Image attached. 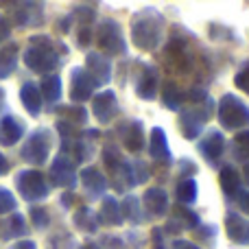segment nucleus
I'll list each match as a JSON object with an SVG mask.
<instances>
[{
    "label": "nucleus",
    "instance_id": "f257e3e1",
    "mask_svg": "<svg viewBox=\"0 0 249 249\" xmlns=\"http://www.w3.org/2000/svg\"><path fill=\"white\" fill-rule=\"evenodd\" d=\"M164 20L162 13L155 9H142L131 18V42L140 51H155L164 37Z\"/></svg>",
    "mask_w": 249,
    "mask_h": 249
},
{
    "label": "nucleus",
    "instance_id": "f03ea898",
    "mask_svg": "<svg viewBox=\"0 0 249 249\" xmlns=\"http://www.w3.org/2000/svg\"><path fill=\"white\" fill-rule=\"evenodd\" d=\"M31 46L24 53V64L29 70L37 74H51L53 70L59 66V53H57V44L53 42L48 35H33L29 39Z\"/></svg>",
    "mask_w": 249,
    "mask_h": 249
},
{
    "label": "nucleus",
    "instance_id": "7ed1b4c3",
    "mask_svg": "<svg viewBox=\"0 0 249 249\" xmlns=\"http://www.w3.org/2000/svg\"><path fill=\"white\" fill-rule=\"evenodd\" d=\"M216 116L223 129L230 131H236V129H245L249 127V105L245 101H241L234 94H225L219 101V109H216Z\"/></svg>",
    "mask_w": 249,
    "mask_h": 249
},
{
    "label": "nucleus",
    "instance_id": "20e7f679",
    "mask_svg": "<svg viewBox=\"0 0 249 249\" xmlns=\"http://www.w3.org/2000/svg\"><path fill=\"white\" fill-rule=\"evenodd\" d=\"M96 46L101 48L105 57L107 55H124L127 46H124V37H123V29L116 20L112 18H105L96 24V31L92 33Z\"/></svg>",
    "mask_w": 249,
    "mask_h": 249
},
{
    "label": "nucleus",
    "instance_id": "39448f33",
    "mask_svg": "<svg viewBox=\"0 0 249 249\" xmlns=\"http://www.w3.org/2000/svg\"><path fill=\"white\" fill-rule=\"evenodd\" d=\"M16 186H18V193L22 195V199H26L31 203L44 201L48 197V193H51V186H48L44 173L35 171V168H26V171L18 173Z\"/></svg>",
    "mask_w": 249,
    "mask_h": 249
},
{
    "label": "nucleus",
    "instance_id": "423d86ee",
    "mask_svg": "<svg viewBox=\"0 0 249 249\" xmlns=\"http://www.w3.org/2000/svg\"><path fill=\"white\" fill-rule=\"evenodd\" d=\"M51 131L48 129H35L29 138H26L24 146H22L20 155L24 162H29L31 166H44V162L48 160V153H51Z\"/></svg>",
    "mask_w": 249,
    "mask_h": 249
},
{
    "label": "nucleus",
    "instance_id": "0eeeda50",
    "mask_svg": "<svg viewBox=\"0 0 249 249\" xmlns=\"http://www.w3.org/2000/svg\"><path fill=\"white\" fill-rule=\"evenodd\" d=\"M208 112L201 109V105H193V107L181 109L179 114V131L186 140H197L203 131V124L208 121Z\"/></svg>",
    "mask_w": 249,
    "mask_h": 249
},
{
    "label": "nucleus",
    "instance_id": "6e6552de",
    "mask_svg": "<svg viewBox=\"0 0 249 249\" xmlns=\"http://www.w3.org/2000/svg\"><path fill=\"white\" fill-rule=\"evenodd\" d=\"M51 184L57 186V188H74V184H77V171H74V162L68 155L59 153L53 160Z\"/></svg>",
    "mask_w": 249,
    "mask_h": 249
},
{
    "label": "nucleus",
    "instance_id": "1a4fd4ad",
    "mask_svg": "<svg viewBox=\"0 0 249 249\" xmlns=\"http://www.w3.org/2000/svg\"><path fill=\"white\" fill-rule=\"evenodd\" d=\"M94 88L96 83L86 72V68H72V72H70V99H72L74 105H81L88 99H92Z\"/></svg>",
    "mask_w": 249,
    "mask_h": 249
},
{
    "label": "nucleus",
    "instance_id": "9d476101",
    "mask_svg": "<svg viewBox=\"0 0 249 249\" xmlns=\"http://www.w3.org/2000/svg\"><path fill=\"white\" fill-rule=\"evenodd\" d=\"M13 24L26 29V26H39L44 22V11L39 2H11Z\"/></svg>",
    "mask_w": 249,
    "mask_h": 249
},
{
    "label": "nucleus",
    "instance_id": "9b49d317",
    "mask_svg": "<svg viewBox=\"0 0 249 249\" xmlns=\"http://www.w3.org/2000/svg\"><path fill=\"white\" fill-rule=\"evenodd\" d=\"M166 59L173 68H177L179 72H188L193 68V53H190L188 44L181 37H173L166 46Z\"/></svg>",
    "mask_w": 249,
    "mask_h": 249
},
{
    "label": "nucleus",
    "instance_id": "f8f14e48",
    "mask_svg": "<svg viewBox=\"0 0 249 249\" xmlns=\"http://www.w3.org/2000/svg\"><path fill=\"white\" fill-rule=\"evenodd\" d=\"M116 109H118V101L114 90H105L101 94L92 96V112H94L96 121L101 124L112 123V118L116 116Z\"/></svg>",
    "mask_w": 249,
    "mask_h": 249
},
{
    "label": "nucleus",
    "instance_id": "ddd939ff",
    "mask_svg": "<svg viewBox=\"0 0 249 249\" xmlns=\"http://www.w3.org/2000/svg\"><path fill=\"white\" fill-rule=\"evenodd\" d=\"M86 72L92 77L96 86H105L112 79V64L103 53H88L86 57Z\"/></svg>",
    "mask_w": 249,
    "mask_h": 249
},
{
    "label": "nucleus",
    "instance_id": "4468645a",
    "mask_svg": "<svg viewBox=\"0 0 249 249\" xmlns=\"http://www.w3.org/2000/svg\"><path fill=\"white\" fill-rule=\"evenodd\" d=\"M199 151H201V155L210 164H216V162H219V158L223 155V151H225V138H223V133H221L219 129H212V131H208L206 136L199 140Z\"/></svg>",
    "mask_w": 249,
    "mask_h": 249
},
{
    "label": "nucleus",
    "instance_id": "2eb2a0df",
    "mask_svg": "<svg viewBox=\"0 0 249 249\" xmlns=\"http://www.w3.org/2000/svg\"><path fill=\"white\" fill-rule=\"evenodd\" d=\"M149 153L155 162L160 164H171V149H168L166 133L162 127H153L149 131Z\"/></svg>",
    "mask_w": 249,
    "mask_h": 249
},
{
    "label": "nucleus",
    "instance_id": "dca6fc26",
    "mask_svg": "<svg viewBox=\"0 0 249 249\" xmlns=\"http://www.w3.org/2000/svg\"><path fill=\"white\" fill-rule=\"evenodd\" d=\"M158 86H160L158 70H155L153 66H144L136 81V94L140 96L142 101H153L155 94H158Z\"/></svg>",
    "mask_w": 249,
    "mask_h": 249
},
{
    "label": "nucleus",
    "instance_id": "f3484780",
    "mask_svg": "<svg viewBox=\"0 0 249 249\" xmlns=\"http://www.w3.org/2000/svg\"><path fill=\"white\" fill-rule=\"evenodd\" d=\"M142 201H144L146 212H149V214H153V216H164L168 212V195H166V190L160 188V186L146 188Z\"/></svg>",
    "mask_w": 249,
    "mask_h": 249
},
{
    "label": "nucleus",
    "instance_id": "a211bd4d",
    "mask_svg": "<svg viewBox=\"0 0 249 249\" xmlns=\"http://www.w3.org/2000/svg\"><path fill=\"white\" fill-rule=\"evenodd\" d=\"M225 232L234 243H249V223L236 212H228L225 214Z\"/></svg>",
    "mask_w": 249,
    "mask_h": 249
},
{
    "label": "nucleus",
    "instance_id": "6ab92c4d",
    "mask_svg": "<svg viewBox=\"0 0 249 249\" xmlns=\"http://www.w3.org/2000/svg\"><path fill=\"white\" fill-rule=\"evenodd\" d=\"M123 142L124 149L136 153V151H142L144 146V127H142L140 121H129L123 127Z\"/></svg>",
    "mask_w": 249,
    "mask_h": 249
},
{
    "label": "nucleus",
    "instance_id": "aec40b11",
    "mask_svg": "<svg viewBox=\"0 0 249 249\" xmlns=\"http://www.w3.org/2000/svg\"><path fill=\"white\" fill-rule=\"evenodd\" d=\"M22 136H24V127L16 116H4L0 121V144L2 146H13Z\"/></svg>",
    "mask_w": 249,
    "mask_h": 249
},
{
    "label": "nucleus",
    "instance_id": "412c9836",
    "mask_svg": "<svg viewBox=\"0 0 249 249\" xmlns=\"http://www.w3.org/2000/svg\"><path fill=\"white\" fill-rule=\"evenodd\" d=\"M20 101L31 116H39L44 101H42V94H39V88L35 86V83L26 81L24 86L20 88Z\"/></svg>",
    "mask_w": 249,
    "mask_h": 249
},
{
    "label": "nucleus",
    "instance_id": "4be33fe9",
    "mask_svg": "<svg viewBox=\"0 0 249 249\" xmlns=\"http://www.w3.org/2000/svg\"><path fill=\"white\" fill-rule=\"evenodd\" d=\"M79 177H81V184L86 186L92 195H103L105 188H107V177H105L96 166L83 168V171L79 173Z\"/></svg>",
    "mask_w": 249,
    "mask_h": 249
},
{
    "label": "nucleus",
    "instance_id": "5701e85b",
    "mask_svg": "<svg viewBox=\"0 0 249 249\" xmlns=\"http://www.w3.org/2000/svg\"><path fill=\"white\" fill-rule=\"evenodd\" d=\"M99 223L105 225H121L123 223V214H121V203L114 197H105L101 203L99 210Z\"/></svg>",
    "mask_w": 249,
    "mask_h": 249
},
{
    "label": "nucleus",
    "instance_id": "b1692460",
    "mask_svg": "<svg viewBox=\"0 0 249 249\" xmlns=\"http://www.w3.org/2000/svg\"><path fill=\"white\" fill-rule=\"evenodd\" d=\"M74 228L79 232H86V234H96L99 230V214L90 208L81 206L77 212H74Z\"/></svg>",
    "mask_w": 249,
    "mask_h": 249
},
{
    "label": "nucleus",
    "instance_id": "393cba45",
    "mask_svg": "<svg viewBox=\"0 0 249 249\" xmlns=\"http://www.w3.org/2000/svg\"><path fill=\"white\" fill-rule=\"evenodd\" d=\"M219 181H221V188H223L225 195L230 197H236L241 193V175L234 166H223L219 173Z\"/></svg>",
    "mask_w": 249,
    "mask_h": 249
},
{
    "label": "nucleus",
    "instance_id": "a878e982",
    "mask_svg": "<svg viewBox=\"0 0 249 249\" xmlns=\"http://www.w3.org/2000/svg\"><path fill=\"white\" fill-rule=\"evenodd\" d=\"M39 94H42V101H46V103H57L61 99V79L57 74H46L42 79V86H39Z\"/></svg>",
    "mask_w": 249,
    "mask_h": 249
},
{
    "label": "nucleus",
    "instance_id": "bb28decb",
    "mask_svg": "<svg viewBox=\"0 0 249 249\" xmlns=\"http://www.w3.org/2000/svg\"><path fill=\"white\" fill-rule=\"evenodd\" d=\"M18 66V44H7L0 48V79H7Z\"/></svg>",
    "mask_w": 249,
    "mask_h": 249
},
{
    "label": "nucleus",
    "instance_id": "cd10ccee",
    "mask_svg": "<svg viewBox=\"0 0 249 249\" xmlns=\"http://www.w3.org/2000/svg\"><path fill=\"white\" fill-rule=\"evenodd\" d=\"M181 101H184V94H181L179 86H177L175 81L164 83V88H162V105L164 107L177 112V109L181 107Z\"/></svg>",
    "mask_w": 249,
    "mask_h": 249
},
{
    "label": "nucleus",
    "instance_id": "c85d7f7f",
    "mask_svg": "<svg viewBox=\"0 0 249 249\" xmlns=\"http://www.w3.org/2000/svg\"><path fill=\"white\" fill-rule=\"evenodd\" d=\"M57 112H59L61 121L72 124V127H79V124L88 123V112H86V107H81V105H66V107H59Z\"/></svg>",
    "mask_w": 249,
    "mask_h": 249
},
{
    "label": "nucleus",
    "instance_id": "c756f323",
    "mask_svg": "<svg viewBox=\"0 0 249 249\" xmlns=\"http://www.w3.org/2000/svg\"><path fill=\"white\" fill-rule=\"evenodd\" d=\"M173 214H175L173 221H179V228H186V230H195L201 223L197 212H193L188 206H181V203H177V206L173 208Z\"/></svg>",
    "mask_w": 249,
    "mask_h": 249
},
{
    "label": "nucleus",
    "instance_id": "7c9ffc66",
    "mask_svg": "<svg viewBox=\"0 0 249 249\" xmlns=\"http://www.w3.org/2000/svg\"><path fill=\"white\" fill-rule=\"evenodd\" d=\"M197 199V181L193 177H184L177 186V201L181 206H188V203H195Z\"/></svg>",
    "mask_w": 249,
    "mask_h": 249
},
{
    "label": "nucleus",
    "instance_id": "2f4dec72",
    "mask_svg": "<svg viewBox=\"0 0 249 249\" xmlns=\"http://www.w3.org/2000/svg\"><path fill=\"white\" fill-rule=\"evenodd\" d=\"M232 153L234 158L238 160V162H249V129H243V131H238L236 136H234L232 140Z\"/></svg>",
    "mask_w": 249,
    "mask_h": 249
},
{
    "label": "nucleus",
    "instance_id": "473e14b6",
    "mask_svg": "<svg viewBox=\"0 0 249 249\" xmlns=\"http://www.w3.org/2000/svg\"><path fill=\"white\" fill-rule=\"evenodd\" d=\"M121 214L123 221H131V223H142V210H140V201L136 197H124L121 203Z\"/></svg>",
    "mask_w": 249,
    "mask_h": 249
},
{
    "label": "nucleus",
    "instance_id": "72a5a7b5",
    "mask_svg": "<svg viewBox=\"0 0 249 249\" xmlns=\"http://www.w3.org/2000/svg\"><path fill=\"white\" fill-rule=\"evenodd\" d=\"M103 162L112 173H118L123 168V164H124V158H123L121 151H118V146L107 144L103 149Z\"/></svg>",
    "mask_w": 249,
    "mask_h": 249
},
{
    "label": "nucleus",
    "instance_id": "f704fd0d",
    "mask_svg": "<svg viewBox=\"0 0 249 249\" xmlns=\"http://www.w3.org/2000/svg\"><path fill=\"white\" fill-rule=\"evenodd\" d=\"M7 223H9L7 236H24L26 234V221H24V216L22 214H13Z\"/></svg>",
    "mask_w": 249,
    "mask_h": 249
},
{
    "label": "nucleus",
    "instance_id": "c9c22d12",
    "mask_svg": "<svg viewBox=\"0 0 249 249\" xmlns=\"http://www.w3.org/2000/svg\"><path fill=\"white\" fill-rule=\"evenodd\" d=\"M79 22H81V26H90V22H94L96 18V11L94 7H88V4H79L77 9H74V16Z\"/></svg>",
    "mask_w": 249,
    "mask_h": 249
},
{
    "label": "nucleus",
    "instance_id": "e433bc0d",
    "mask_svg": "<svg viewBox=\"0 0 249 249\" xmlns=\"http://www.w3.org/2000/svg\"><path fill=\"white\" fill-rule=\"evenodd\" d=\"M31 221H33L35 230H46L48 223H51V216H48V212L44 210V208H31Z\"/></svg>",
    "mask_w": 249,
    "mask_h": 249
},
{
    "label": "nucleus",
    "instance_id": "4c0bfd02",
    "mask_svg": "<svg viewBox=\"0 0 249 249\" xmlns=\"http://www.w3.org/2000/svg\"><path fill=\"white\" fill-rule=\"evenodd\" d=\"M16 208H18V203H16V197H13V193H9L7 188H0V216L13 212Z\"/></svg>",
    "mask_w": 249,
    "mask_h": 249
},
{
    "label": "nucleus",
    "instance_id": "58836bf2",
    "mask_svg": "<svg viewBox=\"0 0 249 249\" xmlns=\"http://www.w3.org/2000/svg\"><path fill=\"white\" fill-rule=\"evenodd\" d=\"M234 86H236L238 90H243L245 94H249V64L234 77Z\"/></svg>",
    "mask_w": 249,
    "mask_h": 249
},
{
    "label": "nucleus",
    "instance_id": "ea45409f",
    "mask_svg": "<svg viewBox=\"0 0 249 249\" xmlns=\"http://www.w3.org/2000/svg\"><path fill=\"white\" fill-rule=\"evenodd\" d=\"M9 35H11V22H9L7 18H4L2 13H0V44L7 42Z\"/></svg>",
    "mask_w": 249,
    "mask_h": 249
},
{
    "label": "nucleus",
    "instance_id": "a19ab883",
    "mask_svg": "<svg viewBox=\"0 0 249 249\" xmlns=\"http://www.w3.org/2000/svg\"><path fill=\"white\" fill-rule=\"evenodd\" d=\"M77 42H79V46H88V44L92 42V29L90 26H81V29H79Z\"/></svg>",
    "mask_w": 249,
    "mask_h": 249
},
{
    "label": "nucleus",
    "instance_id": "79ce46f5",
    "mask_svg": "<svg viewBox=\"0 0 249 249\" xmlns=\"http://www.w3.org/2000/svg\"><path fill=\"white\" fill-rule=\"evenodd\" d=\"M238 199V206H241V210L245 212V214H249V190H241V193L236 195Z\"/></svg>",
    "mask_w": 249,
    "mask_h": 249
},
{
    "label": "nucleus",
    "instance_id": "37998d69",
    "mask_svg": "<svg viewBox=\"0 0 249 249\" xmlns=\"http://www.w3.org/2000/svg\"><path fill=\"white\" fill-rule=\"evenodd\" d=\"M173 249H201V247H197L190 241H184V238H177V241L173 243Z\"/></svg>",
    "mask_w": 249,
    "mask_h": 249
},
{
    "label": "nucleus",
    "instance_id": "c03bdc74",
    "mask_svg": "<svg viewBox=\"0 0 249 249\" xmlns=\"http://www.w3.org/2000/svg\"><path fill=\"white\" fill-rule=\"evenodd\" d=\"M105 245H107V249H124L123 241L116 236H105Z\"/></svg>",
    "mask_w": 249,
    "mask_h": 249
},
{
    "label": "nucleus",
    "instance_id": "a18cd8bd",
    "mask_svg": "<svg viewBox=\"0 0 249 249\" xmlns=\"http://www.w3.org/2000/svg\"><path fill=\"white\" fill-rule=\"evenodd\" d=\"M70 22H72V16H66L64 20L57 22V31H61V33H68V31H70Z\"/></svg>",
    "mask_w": 249,
    "mask_h": 249
},
{
    "label": "nucleus",
    "instance_id": "49530a36",
    "mask_svg": "<svg viewBox=\"0 0 249 249\" xmlns=\"http://www.w3.org/2000/svg\"><path fill=\"white\" fill-rule=\"evenodd\" d=\"M11 249H37L35 247V243L33 241H29V238H24V241H18L16 245H13Z\"/></svg>",
    "mask_w": 249,
    "mask_h": 249
},
{
    "label": "nucleus",
    "instance_id": "de8ad7c7",
    "mask_svg": "<svg viewBox=\"0 0 249 249\" xmlns=\"http://www.w3.org/2000/svg\"><path fill=\"white\" fill-rule=\"evenodd\" d=\"M7 173H9V162H7V158L0 153V177L7 175Z\"/></svg>",
    "mask_w": 249,
    "mask_h": 249
},
{
    "label": "nucleus",
    "instance_id": "09e8293b",
    "mask_svg": "<svg viewBox=\"0 0 249 249\" xmlns=\"http://www.w3.org/2000/svg\"><path fill=\"white\" fill-rule=\"evenodd\" d=\"M72 201H74V195L72 193L61 195V203H64V208H70V206H72Z\"/></svg>",
    "mask_w": 249,
    "mask_h": 249
},
{
    "label": "nucleus",
    "instance_id": "8fccbe9b",
    "mask_svg": "<svg viewBox=\"0 0 249 249\" xmlns=\"http://www.w3.org/2000/svg\"><path fill=\"white\" fill-rule=\"evenodd\" d=\"M79 249H101V247L96 245V243H86V245H83V247H79Z\"/></svg>",
    "mask_w": 249,
    "mask_h": 249
},
{
    "label": "nucleus",
    "instance_id": "3c124183",
    "mask_svg": "<svg viewBox=\"0 0 249 249\" xmlns=\"http://www.w3.org/2000/svg\"><path fill=\"white\" fill-rule=\"evenodd\" d=\"M243 177H245V181L249 184V162L245 164V171H243Z\"/></svg>",
    "mask_w": 249,
    "mask_h": 249
},
{
    "label": "nucleus",
    "instance_id": "603ef678",
    "mask_svg": "<svg viewBox=\"0 0 249 249\" xmlns=\"http://www.w3.org/2000/svg\"><path fill=\"white\" fill-rule=\"evenodd\" d=\"M2 107H4V90L0 88V109H2Z\"/></svg>",
    "mask_w": 249,
    "mask_h": 249
}]
</instances>
